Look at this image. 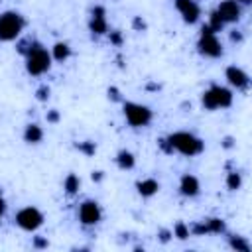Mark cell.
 <instances>
[{
	"label": "cell",
	"mask_w": 252,
	"mask_h": 252,
	"mask_svg": "<svg viewBox=\"0 0 252 252\" xmlns=\"http://www.w3.org/2000/svg\"><path fill=\"white\" fill-rule=\"evenodd\" d=\"M26 55V69L30 75H43L51 67V53L37 41H32L28 49H24Z\"/></svg>",
	"instance_id": "1"
},
{
	"label": "cell",
	"mask_w": 252,
	"mask_h": 252,
	"mask_svg": "<svg viewBox=\"0 0 252 252\" xmlns=\"http://www.w3.org/2000/svg\"><path fill=\"white\" fill-rule=\"evenodd\" d=\"M165 142L169 146V152L175 150L183 156H197V154L203 152V142L191 132H175Z\"/></svg>",
	"instance_id": "2"
},
{
	"label": "cell",
	"mask_w": 252,
	"mask_h": 252,
	"mask_svg": "<svg viewBox=\"0 0 252 252\" xmlns=\"http://www.w3.org/2000/svg\"><path fill=\"white\" fill-rule=\"evenodd\" d=\"M201 102H203V106H205V108H209V110L228 108V106L232 104V93H230L226 87L213 85V87H209V89L203 93Z\"/></svg>",
	"instance_id": "3"
},
{
	"label": "cell",
	"mask_w": 252,
	"mask_h": 252,
	"mask_svg": "<svg viewBox=\"0 0 252 252\" xmlns=\"http://www.w3.org/2000/svg\"><path fill=\"white\" fill-rule=\"evenodd\" d=\"M24 30V18L18 12H4L0 14V39L12 41Z\"/></svg>",
	"instance_id": "4"
},
{
	"label": "cell",
	"mask_w": 252,
	"mask_h": 252,
	"mask_svg": "<svg viewBox=\"0 0 252 252\" xmlns=\"http://www.w3.org/2000/svg\"><path fill=\"white\" fill-rule=\"evenodd\" d=\"M124 116L128 120L130 126H146L152 120V110L146 104H138V102H124Z\"/></svg>",
	"instance_id": "5"
},
{
	"label": "cell",
	"mask_w": 252,
	"mask_h": 252,
	"mask_svg": "<svg viewBox=\"0 0 252 252\" xmlns=\"http://www.w3.org/2000/svg\"><path fill=\"white\" fill-rule=\"evenodd\" d=\"M16 224L22 228V230H28V232H33L37 230L41 224H43V215L39 209L35 207H24L18 211L16 215Z\"/></svg>",
	"instance_id": "6"
},
{
	"label": "cell",
	"mask_w": 252,
	"mask_h": 252,
	"mask_svg": "<svg viewBox=\"0 0 252 252\" xmlns=\"http://www.w3.org/2000/svg\"><path fill=\"white\" fill-rule=\"evenodd\" d=\"M197 47H199V53L205 55V57H219L222 53V47H220V41H219L217 33L211 32L207 26L201 30V37L197 41Z\"/></svg>",
	"instance_id": "7"
},
{
	"label": "cell",
	"mask_w": 252,
	"mask_h": 252,
	"mask_svg": "<svg viewBox=\"0 0 252 252\" xmlns=\"http://www.w3.org/2000/svg\"><path fill=\"white\" fill-rule=\"evenodd\" d=\"M100 217H102V211H100V207H98V203L96 201H85L81 207H79V220L85 224V226H93V224H96L98 220H100Z\"/></svg>",
	"instance_id": "8"
},
{
	"label": "cell",
	"mask_w": 252,
	"mask_h": 252,
	"mask_svg": "<svg viewBox=\"0 0 252 252\" xmlns=\"http://www.w3.org/2000/svg\"><path fill=\"white\" fill-rule=\"evenodd\" d=\"M215 12L220 16V20H222L224 24H232V22H238V20H240L242 8H240V4H238L236 0H222V2L217 6Z\"/></svg>",
	"instance_id": "9"
},
{
	"label": "cell",
	"mask_w": 252,
	"mask_h": 252,
	"mask_svg": "<svg viewBox=\"0 0 252 252\" xmlns=\"http://www.w3.org/2000/svg\"><path fill=\"white\" fill-rule=\"evenodd\" d=\"M175 8H177V12L181 14V18L187 24H195L199 20V16H201L199 4L195 0H175Z\"/></svg>",
	"instance_id": "10"
},
{
	"label": "cell",
	"mask_w": 252,
	"mask_h": 252,
	"mask_svg": "<svg viewBox=\"0 0 252 252\" xmlns=\"http://www.w3.org/2000/svg\"><path fill=\"white\" fill-rule=\"evenodd\" d=\"M226 81H228L234 89H246V87H248V83H250L248 75H246L240 67H236V65L226 67Z\"/></svg>",
	"instance_id": "11"
},
{
	"label": "cell",
	"mask_w": 252,
	"mask_h": 252,
	"mask_svg": "<svg viewBox=\"0 0 252 252\" xmlns=\"http://www.w3.org/2000/svg\"><path fill=\"white\" fill-rule=\"evenodd\" d=\"M199 189H201V185H199V179H197L195 175L185 173V175L181 177V181H179V191H181V195H185V197H195V195H199Z\"/></svg>",
	"instance_id": "12"
},
{
	"label": "cell",
	"mask_w": 252,
	"mask_h": 252,
	"mask_svg": "<svg viewBox=\"0 0 252 252\" xmlns=\"http://www.w3.org/2000/svg\"><path fill=\"white\" fill-rule=\"evenodd\" d=\"M91 32L93 33H106V18H104V8L102 6H96L93 10V16H91Z\"/></svg>",
	"instance_id": "13"
},
{
	"label": "cell",
	"mask_w": 252,
	"mask_h": 252,
	"mask_svg": "<svg viewBox=\"0 0 252 252\" xmlns=\"http://www.w3.org/2000/svg\"><path fill=\"white\" fill-rule=\"evenodd\" d=\"M138 193L142 195V197H152V195H156L158 193V189H159V183L156 181V179H142V181H138Z\"/></svg>",
	"instance_id": "14"
},
{
	"label": "cell",
	"mask_w": 252,
	"mask_h": 252,
	"mask_svg": "<svg viewBox=\"0 0 252 252\" xmlns=\"http://www.w3.org/2000/svg\"><path fill=\"white\" fill-rule=\"evenodd\" d=\"M41 138H43V130H41L37 124H30V126H26L24 140H26L28 144H37V142H41Z\"/></svg>",
	"instance_id": "15"
},
{
	"label": "cell",
	"mask_w": 252,
	"mask_h": 252,
	"mask_svg": "<svg viewBox=\"0 0 252 252\" xmlns=\"http://www.w3.org/2000/svg\"><path fill=\"white\" fill-rule=\"evenodd\" d=\"M116 163H118V167H122V169H132L134 163H136V159H134L132 152L122 150V152H118V156H116Z\"/></svg>",
	"instance_id": "16"
},
{
	"label": "cell",
	"mask_w": 252,
	"mask_h": 252,
	"mask_svg": "<svg viewBox=\"0 0 252 252\" xmlns=\"http://www.w3.org/2000/svg\"><path fill=\"white\" fill-rule=\"evenodd\" d=\"M69 55H71V49H69V45H67V43L59 41V43H55V45H53V51H51V59H57V61H65Z\"/></svg>",
	"instance_id": "17"
},
{
	"label": "cell",
	"mask_w": 252,
	"mask_h": 252,
	"mask_svg": "<svg viewBox=\"0 0 252 252\" xmlns=\"http://www.w3.org/2000/svg\"><path fill=\"white\" fill-rule=\"evenodd\" d=\"M79 185H81V181H79V177L75 173H69L65 177V181H63V189H65L67 195H75L79 191Z\"/></svg>",
	"instance_id": "18"
},
{
	"label": "cell",
	"mask_w": 252,
	"mask_h": 252,
	"mask_svg": "<svg viewBox=\"0 0 252 252\" xmlns=\"http://www.w3.org/2000/svg\"><path fill=\"white\" fill-rule=\"evenodd\" d=\"M230 248H234L236 252H250V244L244 240V236H230Z\"/></svg>",
	"instance_id": "19"
},
{
	"label": "cell",
	"mask_w": 252,
	"mask_h": 252,
	"mask_svg": "<svg viewBox=\"0 0 252 252\" xmlns=\"http://www.w3.org/2000/svg\"><path fill=\"white\" fill-rule=\"evenodd\" d=\"M240 185H242V177H240V173L230 171V173H228V177H226V187H228L230 191H236Z\"/></svg>",
	"instance_id": "20"
},
{
	"label": "cell",
	"mask_w": 252,
	"mask_h": 252,
	"mask_svg": "<svg viewBox=\"0 0 252 252\" xmlns=\"http://www.w3.org/2000/svg\"><path fill=\"white\" fill-rule=\"evenodd\" d=\"M205 226L209 232H224V222L220 219H207Z\"/></svg>",
	"instance_id": "21"
},
{
	"label": "cell",
	"mask_w": 252,
	"mask_h": 252,
	"mask_svg": "<svg viewBox=\"0 0 252 252\" xmlns=\"http://www.w3.org/2000/svg\"><path fill=\"white\" fill-rule=\"evenodd\" d=\"M189 232H191L189 226H185L183 222H177V224L173 226V236H177L179 240H185V238L189 236Z\"/></svg>",
	"instance_id": "22"
},
{
	"label": "cell",
	"mask_w": 252,
	"mask_h": 252,
	"mask_svg": "<svg viewBox=\"0 0 252 252\" xmlns=\"http://www.w3.org/2000/svg\"><path fill=\"white\" fill-rule=\"evenodd\" d=\"M47 96H49V89H47V87H41V89L37 91V98H39V100H45Z\"/></svg>",
	"instance_id": "23"
},
{
	"label": "cell",
	"mask_w": 252,
	"mask_h": 252,
	"mask_svg": "<svg viewBox=\"0 0 252 252\" xmlns=\"http://www.w3.org/2000/svg\"><path fill=\"white\" fill-rule=\"evenodd\" d=\"M81 150H85L87 154H94V146H93L91 142H83V144H81Z\"/></svg>",
	"instance_id": "24"
},
{
	"label": "cell",
	"mask_w": 252,
	"mask_h": 252,
	"mask_svg": "<svg viewBox=\"0 0 252 252\" xmlns=\"http://www.w3.org/2000/svg\"><path fill=\"white\" fill-rule=\"evenodd\" d=\"M4 213H6V201H4V199H2V195H0V220H2Z\"/></svg>",
	"instance_id": "25"
},
{
	"label": "cell",
	"mask_w": 252,
	"mask_h": 252,
	"mask_svg": "<svg viewBox=\"0 0 252 252\" xmlns=\"http://www.w3.org/2000/svg\"><path fill=\"white\" fill-rule=\"evenodd\" d=\"M47 120L55 122V120H57V112H49V114H47Z\"/></svg>",
	"instance_id": "26"
},
{
	"label": "cell",
	"mask_w": 252,
	"mask_h": 252,
	"mask_svg": "<svg viewBox=\"0 0 252 252\" xmlns=\"http://www.w3.org/2000/svg\"><path fill=\"white\" fill-rule=\"evenodd\" d=\"M35 246H47V242L45 240H35Z\"/></svg>",
	"instance_id": "27"
},
{
	"label": "cell",
	"mask_w": 252,
	"mask_h": 252,
	"mask_svg": "<svg viewBox=\"0 0 252 252\" xmlns=\"http://www.w3.org/2000/svg\"><path fill=\"white\" fill-rule=\"evenodd\" d=\"M236 2H238V4H244V6H246V4H250L252 0H236Z\"/></svg>",
	"instance_id": "28"
},
{
	"label": "cell",
	"mask_w": 252,
	"mask_h": 252,
	"mask_svg": "<svg viewBox=\"0 0 252 252\" xmlns=\"http://www.w3.org/2000/svg\"><path fill=\"white\" fill-rule=\"evenodd\" d=\"M0 195H2V189H0Z\"/></svg>",
	"instance_id": "29"
}]
</instances>
